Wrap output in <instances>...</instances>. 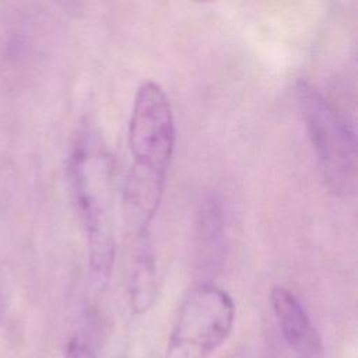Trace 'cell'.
<instances>
[{
	"label": "cell",
	"instance_id": "6da1fadb",
	"mask_svg": "<svg viewBox=\"0 0 358 358\" xmlns=\"http://www.w3.org/2000/svg\"><path fill=\"white\" fill-rule=\"evenodd\" d=\"M175 141V117L166 92L154 80L143 81L129 117L131 166L123 187L124 211L133 229L150 228L159 208Z\"/></svg>",
	"mask_w": 358,
	"mask_h": 358
},
{
	"label": "cell",
	"instance_id": "7a4b0ae2",
	"mask_svg": "<svg viewBox=\"0 0 358 358\" xmlns=\"http://www.w3.org/2000/svg\"><path fill=\"white\" fill-rule=\"evenodd\" d=\"M67 182L88 243V268L96 288H103L115 260L113 164L96 133L77 134L67 158Z\"/></svg>",
	"mask_w": 358,
	"mask_h": 358
},
{
	"label": "cell",
	"instance_id": "3957f363",
	"mask_svg": "<svg viewBox=\"0 0 358 358\" xmlns=\"http://www.w3.org/2000/svg\"><path fill=\"white\" fill-rule=\"evenodd\" d=\"M296 99L329 189L341 197L354 196L357 190L354 129L313 84L299 81Z\"/></svg>",
	"mask_w": 358,
	"mask_h": 358
},
{
	"label": "cell",
	"instance_id": "277c9868",
	"mask_svg": "<svg viewBox=\"0 0 358 358\" xmlns=\"http://www.w3.org/2000/svg\"><path fill=\"white\" fill-rule=\"evenodd\" d=\"M232 296L211 282L193 285L183 296L169 336L171 358H206L231 334Z\"/></svg>",
	"mask_w": 358,
	"mask_h": 358
},
{
	"label": "cell",
	"instance_id": "5b68a950",
	"mask_svg": "<svg viewBox=\"0 0 358 358\" xmlns=\"http://www.w3.org/2000/svg\"><path fill=\"white\" fill-rule=\"evenodd\" d=\"M32 25L25 8L14 3L0 4V85L11 90L32 52Z\"/></svg>",
	"mask_w": 358,
	"mask_h": 358
},
{
	"label": "cell",
	"instance_id": "8992f818",
	"mask_svg": "<svg viewBox=\"0 0 358 358\" xmlns=\"http://www.w3.org/2000/svg\"><path fill=\"white\" fill-rule=\"evenodd\" d=\"M270 303L281 333L295 354L299 358H324L322 337L295 294L282 285H275L270 292Z\"/></svg>",
	"mask_w": 358,
	"mask_h": 358
},
{
	"label": "cell",
	"instance_id": "52a82bcc",
	"mask_svg": "<svg viewBox=\"0 0 358 358\" xmlns=\"http://www.w3.org/2000/svg\"><path fill=\"white\" fill-rule=\"evenodd\" d=\"M158 291L157 256L150 229L133 234L127 270V294L134 313H145L155 302Z\"/></svg>",
	"mask_w": 358,
	"mask_h": 358
},
{
	"label": "cell",
	"instance_id": "ba28073f",
	"mask_svg": "<svg viewBox=\"0 0 358 358\" xmlns=\"http://www.w3.org/2000/svg\"><path fill=\"white\" fill-rule=\"evenodd\" d=\"M196 234L199 239L200 257H206L208 263L221 256L224 238V214L222 206L217 196L204 197L197 210Z\"/></svg>",
	"mask_w": 358,
	"mask_h": 358
},
{
	"label": "cell",
	"instance_id": "9c48e42d",
	"mask_svg": "<svg viewBox=\"0 0 358 358\" xmlns=\"http://www.w3.org/2000/svg\"><path fill=\"white\" fill-rule=\"evenodd\" d=\"M63 358H96L94 350L80 337L69 340Z\"/></svg>",
	"mask_w": 358,
	"mask_h": 358
},
{
	"label": "cell",
	"instance_id": "30bf717a",
	"mask_svg": "<svg viewBox=\"0 0 358 358\" xmlns=\"http://www.w3.org/2000/svg\"><path fill=\"white\" fill-rule=\"evenodd\" d=\"M4 310H6V294H4V287H3L1 274H0V320L4 316Z\"/></svg>",
	"mask_w": 358,
	"mask_h": 358
}]
</instances>
